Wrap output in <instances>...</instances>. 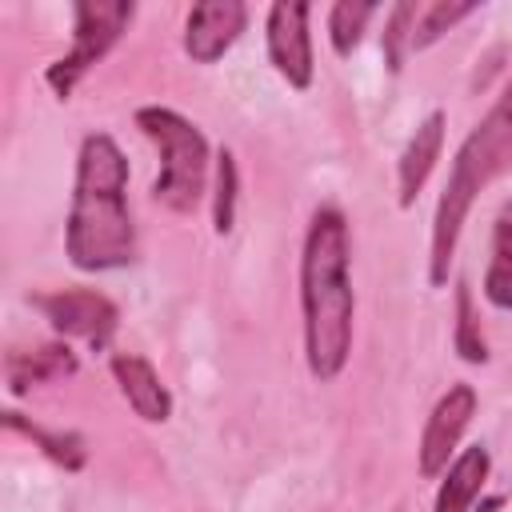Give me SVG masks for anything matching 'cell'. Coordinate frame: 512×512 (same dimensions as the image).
<instances>
[{
	"label": "cell",
	"mask_w": 512,
	"mask_h": 512,
	"mask_svg": "<svg viewBox=\"0 0 512 512\" xmlns=\"http://www.w3.org/2000/svg\"><path fill=\"white\" fill-rule=\"evenodd\" d=\"M72 16H76V24H72V48L56 64H48V72H44L48 88L60 100H68L72 88L84 80V72L96 60H104L108 48L124 36V28L136 16V4L132 0H80L72 8Z\"/></svg>",
	"instance_id": "5"
},
{
	"label": "cell",
	"mask_w": 512,
	"mask_h": 512,
	"mask_svg": "<svg viewBox=\"0 0 512 512\" xmlns=\"http://www.w3.org/2000/svg\"><path fill=\"white\" fill-rule=\"evenodd\" d=\"M300 308H304V356L316 380H336L352 352V252L348 220L340 208H316L300 252Z\"/></svg>",
	"instance_id": "1"
},
{
	"label": "cell",
	"mask_w": 512,
	"mask_h": 512,
	"mask_svg": "<svg viewBox=\"0 0 512 512\" xmlns=\"http://www.w3.org/2000/svg\"><path fill=\"white\" fill-rule=\"evenodd\" d=\"M472 416H476V388L472 384H452L436 400V408H432V416H428V424L420 432V448H416L420 452V476L424 480L444 476V468H448L460 436L468 432Z\"/></svg>",
	"instance_id": "8"
},
{
	"label": "cell",
	"mask_w": 512,
	"mask_h": 512,
	"mask_svg": "<svg viewBox=\"0 0 512 512\" xmlns=\"http://www.w3.org/2000/svg\"><path fill=\"white\" fill-rule=\"evenodd\" d=\"M236 196H240V168H236V156L228 148H220L216 184H212V228L220 236H228L236 224Z\"/></svg>",
	"instance_id": "16"
},
{
	"label": "cell",
	"mask_w": 512,
	"mask_h": 512,
	"mask_svg": "<svg viewBox=\"0 0 512 512\" xmlns=\"http://www.w3.org/2000/svg\"><path fill=\"white\" fill-rule=\"evenodd\" d=\"M64 252L80 272L128 268L136 260V224L128 212V160L108 132H92L80 140Z\"/></svg>",
	"instance_id": "2"
},
{
	"label": "cell",
	"mask_w": 512,
	"mask_h": 512,
	"mask_svg": "<svg viewBox=\"0 0 512 512\" xmlns=\"http://www.w3.org/2000/svg\"><path fill=\"white\" fill-rule=\"evenodd\" d=\"M248 24V8L240 0H208L196 4L184 20V52L196 64H212L220 60L244 32Z\"/></svg>",
	"instance_id": "9"
},
{
	"label": "cell",
	"mask_w": 512,
	"mask_h": 512,
	"mask_svg": "<svg viewBox=\"0 0 512 512\" xmlns=\"http://www.w3.org/2000/svg\"><path fill=\"white\" fill-rule=\"evenodd\" d=\"M416 16H420V4H412V0L392 4L388 24H384V60H388V72H400L404 68V56L412 52Z\"/></svg>",
	"instance_id": "19"
},
{
	"label": "cell",
	"mask_w": 512,
	"mask_h": 512,
	"mask_svg": "<svg viewBox=\"0 0 512 512\" xmlns=\"http://www.w3.org/2000/svg\"><path fill=\"white\" fill-rule=\"evenodd\" d=\"M136 128L156 144L160 152V176L152 184V196L172 212H196L204 184H208V140L204 132L184 120L176 108L148 104L136 112Z\"/></svg>",
	"instance_id": "4"
},
{
	"label": "cell",
	"mask_w": 512,
	"mask_h": 512,
	"mask_svg": "<svg viewBox=\"0 0 512 512\" xmlns=\"http://www.w3.org/2000/svg\"><path fill=\"white\" fill-rule=\"evenodd\" d=\"M452 344H456L460 360H468V364H484L488 360V340L480 332V316H476V304H472V292H468L464 280L456 284V332H452Z\"/></svg>",
	"instance_id": "18"
},
{
	"label": "cell",
	"mask_w": 512,
	"mask_h": 512,
	"mask_svg": "<svg viewBox=\"0 0 512 512\" xmlns=\"http://www.w3.org/2000/svg\"><path fill=\"white\" fill-rule=\"evenodd\" d=\"M76 372V356L68 344H36V348H12L4 360V376H8V392L24 396L36 384L48 380H64Z\"/></svg>",
	"instance_id": "12"
},
{
	"label": "cell",
	"mask_w": 512,
	"mask_h": 512,
	"mask_svg": "<svg viewBox=\"0 0 512 512\" xmlns=\"http://www.w3.org/2000/svg\"><path fill=\"white\" fill-rule=\"evenodd\" d=\"M476 12V4H448V0H440V4H420V16H416V32H412V52H420V48H428V44H436L452 24H460L464 16H472Z\"/></svg>",
	"instance_id": "20"
},
{
	"label": "cell",
	"mask_w": 512,
	"mask_h": 512,
	"mask_svg": "<svg viewBox=\"0 0 512 512\" xmlns=\"http://www.w3.org/2000/svg\"><path fill=\"white\" fill-rule=\"evenodd\" d=\"M504 508V496H484L480 504H472V512H500Z\"/></svg>",
	"instance_id": "21"
},
{
	"label": "cell",
	"mask_w": 512,
	"mask_h": 512,
	"mask_svg": "<svg viewBox=\"0 0 512 512\" xmlns=\"http://www.w3.org/2000/svg\"><path fill=\"white\" fill-rule=\"evenodd\" d=\"M376 16V4H364V0H340L332 12H328V36H332V48L336 56H352L368 20Z\"/></svg>",
	"instance_id": "17"
},
{
	"label": "cell",
	"mask_w": 512,
	"mask_h": 512,
	"mask_svg": "<svg viewBox=\"0 0 512 512\" xmlns=\"http://www.w3.org/2000/svg\"><path fill=\"white\" fill-rule=\"evenodd\" d=\"M504 172H512V80L504 84V92L496 96L488 116L464 136V144L452 156L444 192L436 200V220H432V256H428L432 288H440L448 280L456 240L472 212V200Z\"/></svg>",
	"instance_id": "3"
},
{
	"label": "cell",
	"mask_w": 512,
	"mask_h": 512,
	"mask_svg": "<svg viewBox=\"0 0 512 512\" xmlns=\"http://www.w3.org/2000/svg\"><path fill=\"white\" fill-rule=\"evenodd\" d=\"M440 148H444V112L436 108V112H428V116L416 124L412 140H408L404 152H400V164H396L400 208H412V204H416L424 180L432 176V168H436V160H440Z\"/></svg>",
	"instance_id": "11"
},
{
	"label": "cell",
	"mask_w": 512,
	"mask_h": 512,
	"mask_svg": "<svg viewBox=\"0 0 512 512\" xmlns=\"http://www.w3.org/2000/svg\"><path fill=\"white\" fill-rule=\"evenodd\" d=\"M112 376L124 392V400L132 404V412L148 424H164L172 416V396L164 388V380L156 376V368L136 356V352H116L112 356Z\"/></svg>",
	"instance_id": "10"
},
{
	"label": "cell",
	"mask_w": 512,
	"mask_h": 512,
	"mask_svg": "<svg viewBox=\"0 0 512 512\" xmlns=\"http://www.w3.org/2000/svg\"><path fill=\"white\" fill-rule=\"evenodd\" d=\"M484 296L488 304L512 312V208L500 212L492 232V264L484 272Z\"/></svg>",
	"instance_id": "14"
},
{
	"label": "cell",
	"mask_w": 512,
	"mask_h": 512,
	"mask_svg": "<svg viewBox=\"0 0 512 512\" xmlns=\"http://www.w3.org/2000/svg\"><path fill=\"white\" fill-rule=\"evenodd\" d=\"M32 304L44 312V320L60 332V336H80L92 348H108L112 332L120 324V312L108 296L92 292V288H60V292H44L32 296Z\"/></svg>",
	"instance_id": "6"
},
{
	"label": "cell",
	"mask_w": 512,
	"mask_h": 512,
	"mask_svg": "<svg viewBox=\"0 0 512 512\" xmlns=\"http://www.w3.org/2000/svg\"><path fill=\"white\" fill-rule=\"evenodd\" d=\"M4 424H8L12 432L28 436L32 444H40V448H44V456H52L56 464H64L68 472L84 468V440H80L76 432H48V428H40V424L24 420L20 412H4Z\"/></svg>",
	"instance_id": "15"
},
{
	"label": "cell",
	"mask_w": 512,
	"mask_h": 512,
	"mask_svg": "<svg viewBox=\"0 0 512 512\" xmlns=\"http://www.w3.org/2000/svg\"><path fill=\"white\" fill-rule=\"evenodd\" d=\"M488 468H492V456L484 444L464 448L444 468V480L436 488V512H472V504L480 500V488L488 480Z\"/></svg>",
	"instance_id": "13"
},
{
	"label": "cell",
	"mask_w": 512,
	"mask_h": 512,
	"mask_svg": "<svg viewBox=\"0 0 512 512\" xmlns=\"http://www.w3.org/2000/svg\"><path fill=\"white\" fill-rule=\"evenodd\" d=\"M268 60L292 88H312L316 60H312V36H308V4L304 0H280L268 8L264 20Z\"/></svg>",
	"instance_id": "7"
}]
</instances>
